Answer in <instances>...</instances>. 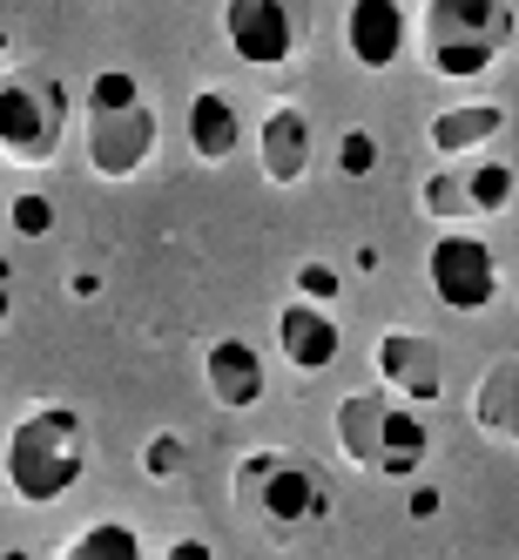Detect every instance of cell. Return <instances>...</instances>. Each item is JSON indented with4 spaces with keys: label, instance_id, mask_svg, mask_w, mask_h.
<instances>
[{
    "label": "cell",
    "instance_id": "1",
    "mask_svg": "<svg viewBox=\"0 0 519 560\" xmlns=\"http://www.w3.org/2000/svg\"><path fill=\"white\" fill-rule=\"evenodd\" d=\"M0 472H8L14 500L27 506H55L82 487L89 472V425L74 406H34L14 419L8 446H0Z\"/></svg>",
    "mask_w": 519,
    "mask_h": 560
},
{
    "label": "cell",
    "instance_id": "2",
    "mask_svg": "<svg viewBox=\"0 0 519 560\" xmlns=\"http://www.w3.org/2000/svg\"><path fill=\"white\" fill-rule=\"evenodd\" d=\"M155 142H163V122L142 102V82L129 68H102L89 82V170L102 183H129L155 155Z\"/></svg>",
    "mask_w": 519,
    "mask_h": 560
},
{
    "label": "cell",
    "instance_id": "3",
    "mask_svg": "<svg viewBox=\"0 0 519 560\" xmlns=\"http://www.w3.org/2000/svg\"><path fill=\"white\" fill-rule=\"evenodd\" d=\"M425 68L446 82H479L512 48V8L506 0H425L418 21Z\"/></svg>",
    "mask_w": 519,
    "mask_h": 560
},
{
    "label": "cell",
    "instance_id": "4",
    "mask_svg": "<svg viewBox=\"0 0 519 560\" xmlns=\"http://www.w3.org/2000/svg\"><path fill=\"white\" fill-rule=\"evenodd\" d=\"M68 89H61V74L48 68H14L8 82H0V149H8V163L21 170H42L55 163V149L68 136Z\"/></svg>",
    "mask_w": 519,
    "mask_h": 560
},
{
    "label": "cell",
    "instance_id": "5",
    "mask_svg": "<svg viewBox=\"0 0 519 560\" xmlns=\"http://www.w3.org/2000/svg\"><path fill=\"white\" fill-rule=\"evenodd\" d=\"M236 493H244V506L257 520H270V527L331 520V479L310 459H291V453H250L244 466H236Z\"/></svg>",
    "mask_w": 519,
    "mask_h": 560
},
{
    "label": "cell",
    "instance_id": "6",
    "mask_svg": "<svg viewBox=\"0 0 519 560\" xmlns=\"http://www.w3.org/2000/svg\"><path fill=\"white\" fill-rule=\"evenodd\" d=\"M223 42L250 68H284L310 42V0H223Z\"/></svg>",
    "mask_w": 519,
    "mask_h": 560
},
{
    "label": "cell",
    "instance_id": "7",
    "mask_svg": "<svg viewBox=\"0 0 519 560\" xmlns=\"http://www.w3.org/2000/svg\"><path fill=\"white\" fill-rule=\"evenodd\" d=\"M425 284L446 311H486L499 298V257H493L486 236L446 230V236H432V250H425Z\"/></svg>",
    "mask_w": 519,
    "mask_h": 560
},
{
    "label": "cell",
    "instance_id": "8",
    "mask_svg": "<svg viewBox=\"0 0 519 560\" xmlns=\"http://www.w3.org/2000/svg\"><path fill=\"white\" fill-rule=\"evenodd\" d=\"M512 163L499 155H459V170H432V183L418 189L425 217L438 223H472V217H499L512 210Z\"/></svg>",
    "mask_w": 519,
    "mask_h": 560
},
{
    "label": "cell",
    "instance_id": "9",
    "mask_svg": "<svg viewBox=\"0 0 519 560\" xmlns=\"http://www.w3.org/2000/svg\"><path fill=\"white\" fill-rule=\"evenodd\" d=\"M378 378L405 398V406H438L446 392V358L425 331H385L378 338Z\"/></svg>",
    "mask_w": 519,
    "mask_h": 560
},
{
    "label": "cell",
    "instance_id": "10",
    "mask_svg": "<svg viewBox=\"0 0 519 560\" xmlns=\"http://www.w3.org/2000/svg\"><path fill=\"white\" fill-rule=\"evenodd\" d=\"M276 351H284L291 372H331L338 351H344V331L331 304H310V298H291L284 311H276Z\"/></svg>",
    "mask_w": 519,
    "mask_h": 560
},
{
    "label": "cell",
    "instance_id": "11",
    "mask_svg": "<svg viewBox=\"0 0 519 560\" xmlns=\"http://www.w3.org/2000/svg\"><path fill=\"white\" fill-rule=\"evenodd\" d=\"M203 385H210V398L223 412H250L270 392V365H263V351L250 338H216L203 351Z\"/></svg>",
    "mask_w": 519,
    "mask_h": 560
},
{
    "label": "cell",
    "instance_id": "12",
    "mask_svg": "<svg viewBox=\"0 0 519 560\" xmlns=\"http://www.w3.org/2000/svg\"><path fill=\"white\" fill-rule=\"evenodd\" d=\"M405 0H351L344 8V55L371 74L405 55Z\"/></svg>",
    "mask_w": 519,
    "mask_h": 560
},
{
    "label": "cell",
    "instance_id": "13",
    "mask_svg": "<svg viewBox=\"0 0 519 560\" xmlns=\"http://www.w3.org/2000/svg\"><path fill=\"white\" fill-rule=\"evenodd\" d=\"M257 149H263V183H276V189H297L304 176H310V155H317V136H310V115L304 108H270L263 115V136H257Z\"/></svg>",
    "mask_w": 519,
    "mask_h": 560
},
{
    "label": "cell",
    "instance_id": "14",
    "mask_svg": "<svg viewBox=\"0 0 519 560\" xmlns=\"http://www.w3.org/2000/svg\"><path fill=\"white\" fill-rule=\"evenodd\" d=\"M506 129V108L499 102H459L446 115H432V155H446V163H459V155H486V142Z\"/></svg>",
    "mask_w": 519,
    "mask_h": 560
},
{
    "label": "cell",
    "instance_id": "15",
    "mask_svg": "<svg viewBox=\"0 0 519 560\" xmlns=\"http://www.w3.org/2000/svg\"><path fill=\"white\" fill-rule=\"evenodd\" d=\"M189 149H196V163H216V170L244 149V115H236L229 95L203 89V95L189 102Z\"/></svg>",
    "mask_w": 519,
    "mask_h": 560
},
{
    "label": "cell",
    "instance_id": "16",
    "mask_svg": "<svg viewBox=\"0 0 519 560\" xmlns=\"http://www.w3.org/2000/svg\"><path fill=\"white\" fill-rule=\"evenodd\" d=\"M472 425L486 432V439L519 446V358L486 365V378H479V392H472Z\"/></svg>",
    "mask_w": 519,
    "mask_h": 560
},
{
    "label": "cell",
    "instance_id": "17",
    "mask_svg": "<svg viewBox=\"0 0 519 560\" xmlns=\"http://www.w3.org/2000/svg\"><path fill=\"white\" fill-rule=\"evenodd\" d=\"M385 419H391V398L378 392H351L344 406H338V439H344V453L357 466H371L378 472V446H385Z\"/></svg>",
    "mask_w": 519,
    "mask_h": 560
},
{
    "label": "cell",
    "instance_id": "18",
    "mask_svg": "<svg viewBox=\"0 0 519 560\" xmlns=\"http://www.w3.org/2000/svg\"><path fill=\"white\" fill-rule=\"evenodd\" d=\"M432 453V425L418 419V406H391L385 419V446H378V472L385 479H412Z\"/></svg>",
    "mask_w": 519,
    "mask_h": 560
},
{
    "label": "cell",
    "instance_id": "19",
    "mask_svg": "<svg viewBox=\"0 0 519 560\" xmlns=\"http://www.w3.org/2000/svg\"><path fill=\"white\" fill-rule=\"evenodd\" d=\"M61 560H149V553H142V534L129 520H95V527H82L68 540Z\"/></svg>",
    "mask_w": 519,
    "mask_h": 560
},
{
    "label": "cell",
    "instance_id": "20",
    "mask_svg": "<svg viewBox=\"0 0 519 560\" xmlns=\"http://www.w3.org/2000/svg\"><path fill=\"white\" fill-rule=\"evenodd\" d=\"M338 170H344L351 183L378 176V136H371V129H344V136H338Z\"/></svg>",
    "mask_w": 519,
    "mask_h": 560
},
{
    "label": "cell",
    "instance_id": "21",
    "mask_svg": "<svg viewBox=\"0 0 519 560\" xmlns=\"http://www.w3.org/2000/svg\"><path fill=\"white\" fill-rule=\"evenodd\" d=\"M8 223H14V236H48V223H55V203L42 189H21L14 203H8Z\"/></svg>",
    "mask_w": 519,
    "mask_h": 560
},
{
    "label": "cell",
    "instance_id": "22",
    "mask_svg": "<svg viewBox=\"0 0 519 560\" xmlns=\"http://www.w3.org/2000/svg\"><path fill=\"white\" fill-rule=\"evenodd\" d=\"M182 459H189L182 432H155L149 446H142V472H149V479H169V472H182Z\"/></svg>",
    "mask_w": 519,
    "mask_h": 560
},
{
    "label": "cell",
    "instance_id": "23",
    "mask_svg": "<svg viewBox=\"0 0 519 560\" xmlns=\"http://www.w3.org/2000/svg\"><path fill=\"white\" fill-rule=\"evenodd\" d=\"M297 298L331 304V298H338V270H331L325 257H304V264H297Z\"/></svg>",
    "mask_w": 519,
    "mask_h": 560
},
{
    "label": "cell",
    "instance_id": "24",
    "mask_svg": "<svg viewBox=\"0 0 519 560\" xmlns=\"http://www.w3.org/2000/svg\"><path fill=\"white\" fill-rule=\"evenodd\" d=\"M163 560H216V547H210V540H196V534H182V540L163 547Z\"/></svg>",
    "mask_w": 519,
    "mask_h": 560
},
{
    "label": "cell",
    "instance_id": "25",
    "mask_svg": "<svg viewBox=\"0 0 519 560\" xmlns=\"http://www.w3.org/2000/svg\"><path fill=\"white\" fill-rule=\"evenodd\" d=\"M405 513H412V520H432V513H438V487H412Z\"/></svg>",
    "mask_w": 519,
    "mask_h": 560
},
{
    "label": "cell",
    "instance_id": "26",
    "mask_svg": "<svg viewBox=\"0 0 519 560\" xmlns=\"http://www.w3.org/2000/svg\"><path fill=\"white\" fill-rule=\"evenodd\" d=\"M0 560H34V553H27V547H8V553H0Z\"/></svg>",
    "mask_w": 519,
    "mask_h": 560
}]
</instances>
